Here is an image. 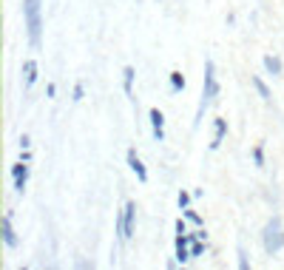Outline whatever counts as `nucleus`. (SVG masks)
<instances>
[{
    "label": "nucleus",
    "mask_w": 284,
    "mask_h": 270,
    "mask_svg": "<svg viewBox=\"0 0 284 270\" xmlns=\"http://www.w3.org/2000/svg\"><path fill=\"white\" fill-rule=\"evenodd\" d=\"M3 242H6L9 247L17 245V236H14V227H12V219H9V216H3Z\"/></svg>",
    "instance_id": "obj_8"
},
{
    "label": "nucleus",
    "mask_w": 284,
    "mask_h": 270,
    "mask_svg": "<svg viewBox=\"0 0 284 270\" xmlns=\"http://www.w3.org/2000/svg\"><path fill=\"white\" fill-rule=\"evenodd\" d=\"M188 202H191V197H188V194H179V208H185Z\"/></svg>",
    "instance_id": "obj_16"
},
{
    "label": "nucleus",
    "mask_w": 284,
    "mask_h": 270,
    "mask_svg": "<svg viewBox=\"0 0 284 270\" xmlns=\"http://www.w3.org/2000/svg\"><path fill=\"white\" fill-rule=\"evenodd\" d=\"M171 86H173V88H182V86H185V80H182V74H176V71L171 74Z\"/></svg>",
    "instance_id": "obj_14"
},
{
    "label": "nucleus",
    "mask_w": 284,
    "mask_h": 270,
    "mask_svg": "<svg viewBox=\"0 0 284 270\" xmlns=\"http://www.w3.org/2000/svg\"><path fill=\"white\" fill-rule=\"evenodd\" d=\"M176 259H179V262L191 259V253H188V236H185V234L176 236Z\"/></svg>",
    "instance_id": "obj_9"
},
{
    "label": "nucleus",
    "mask_w": 284,
    "mask_h": 270,
    "mask_svg": "<svg viewBox=\"0 0 284 270\" xmlns=\"http://www.w3.org/2000/svg\"><path fill=\"white\" fill-rule=\"evenodd\" d=\"M134 214H136V205L128 202L123 210V222H119V236H123V239H128V236L134 234Z\"/></svg>",
    "instance_id": "obj_4"
},
{
    "label": "nucleus",
    "mask_w": 284,
    "mask_h": 270,
    "mask_svg": "<svg viewBox=\"0 0 284 270\" xmlns=\"http://www.w3.org/2000/svg\"><path fill=\"white\" fill-rule=\"evenodd\" d=\"M253 83H256V88H259V94H261V97H265V100H267V97H270V91H267V86H265V83H261V80H259V77H256V80H253Z\"/></svg>",
    "instance_id": "obj_15"
},
{
    "label": "nucleus",
    "mask_w": 284,
    "mask_h": 270,
    "mask_svg": "<svg viewBox=\"0 0 284 270\" xmlns=\"http://www.w3.org/2000/svg\"><path fill=\"white\" fill-rule=\"evenodd\" d=\"M162 111L159 108H151V123H154V137H156V142H162L165 140V134H162Z\"/></svg>",
    "instance_id": "obj_6"
},
{
    "label": "nucleus",
    "mask_w": 284,
    "mask_h": 270,
    "mask_svg": "<svg viewBox=\"0 0 284 270\" xmlns=\"http://www.w3.org/2000/svg\"><path fill=\"white\" fill-rule=\"evenodd\" d=\"M128 165H131V171L139 177V182H148V171H145V165L139 162V157H136L134 151H128Z\"/></svg>",
    "instance_id": "obj_5"
},
{
    "label": "nucleus",
    "mask_w": 284,
    "mask_h": 270,
    "mask_svg": "<svg viewBox=\"0 0 284 270\" xmlns=\"http://www.w3.org/2000/svg\"><path fill=\"white\" fill-rule=\"evenodd\" d=\"M26 88L29 86H34V80H37V63L34 60H26Z\"/></svg>",
    "instance_id": "obj_10"
},
{
    "label": "nucleus",
    "mask_w": 284,
    "mask_h": 270,
    "mask_svg": "<svg viewBox=\"0 0 284 270\" xmlns=\"http://www.w3.org/2000/svg\"><path fill=\"white\" fill-rule=\"evenodd\" d=\"M265 66H267V71H270V74H278V71H281V63H278L276 57H265Z\"/></svg>",
    "instance_id": "obj_11"
},
{
    "label": "nucleus",
    "mask_w": 284,
    "mask_h": 270,
    "mask_svg": "<svg viewBox=\"0 0 284 270\" xmlns=\"http://www.w3.org/2000/svg\"><path fill=\"white\" fill-rule=\"evenodd\" d=\"M131 83H134V68H125V91L131 94Z\"/></svg>",
    "instance_id": "obj_13"
},
{
    "label": "nucleus",
    "mask_w": 284,
    "mask_h": 270,
    "mask_svg": "<svg viewBox=\"0 0 284 270\" xmlns=\"http://www.w3.org/2000/svg\"><path fill=\"white\" fill-rule=\"evenodd\" d=\"M281 245H284V236H281V222H278V219H273L270 225H267V230H265V247H267V253H273V250H278Z\"/></svg>",
    "instance_id": "obj_3"
},
{
    "label": "nucleus",
    "mask_w": 284,
    "mask_h": 270,
    "mask_svg": "<svg viewBox=\"0 0 284 270\" xmlns=\"http://www.w3.org/2000/svg\"><path fill=\"white\" fill-rule=\"evenodd\" d=\"M222 137H225V120H219V123H216V140L210 142V148H219V142H222Z\"/></svg>",
    "instance_id": "obj_12"
},
{
    "label": "nucleus",
    "mask_w": 284,
    "mask_h": 270,
    "mask_svg": "<svg viewBox=\"0 0 284 270\" xmlns=\"http://www.w3.org/2000/svg\"><path fill=\"white\" fill-rule=\"evenodd\" d=\"M216 91H219V86H216V74H213V63L208 60L205 63V86H202V100H199V111H196V125H199V120H202L208 103L216 97Z\"/></svg>",
    "instance_id": "obj_2"
},
{
    "label": "nucleus",
    "mask_w": 284,
    "mask_h": 270,
    "mask_svg": "<svg viewBox=\"0 0 284 270\" xmlns=\"http://www.w3.org/2000/svg\"><path fill=\"white\" fill-rule=\"evenodd\" d=\"M40 6H43V0H23L26 29H29L31 46H40V29H43V20H40Z\"/></svg>",
    "instance_id": "obj_1"
},
{
    "label": "nucleus",
    "mask_w": 284,
    "mask_h": 270,
    "mask_svg": "<svg viewBox=\"0 0 284 270\" xmlns=\"http://www.w3.org/2000/svg\"><path fill=\"white\" fill-rule=\"evenodd\" d=\"M12 173H14V188L23 190V188H26V177H29V168H26L23 162H20V165H14V168H12Z\"/></svg>",
    "instance_id": "obj_7"
}]
</instances>
